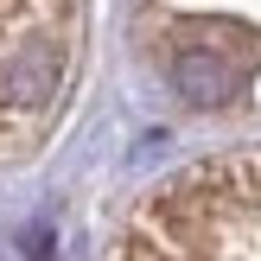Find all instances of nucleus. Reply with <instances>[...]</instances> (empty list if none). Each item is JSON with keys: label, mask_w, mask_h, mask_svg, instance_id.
Returning a JSON list of instances; mask_svg holds the SVG:
<instances>
[{"label": "nucleus", "mask_w": 261, "mask_h": 261, "mask_svg": "<svg viewBox=\"0 0 261 261\" xmlns=\"http://www.w3.org/2000/svg\"><path fill=\"white\" fill-rule=\"evenodd\" d=\"M109 261H261V147L198 160L147 191Z\"/></svg>", "instance_id": "1"}, {"label": "nucleus", "mask_w": 261, "mask_h": 261, "mask_svg": "<svg viewBox=\"0 0 261 261\" xmlns=\"http://www.w3.org/2000/svg\"><path fill=\"white\" fill-rule=\"evenodd\" d=\"M89 45V0H0V166L51 140Z\"/></svg>", "instance_id": "2"}, {"label": "nucleus", "mask_w": 261, "mask_h": 261, "mask_svg": "<svg viewBox=\"0 0 261 261\" xmlns=\"http://www.w3.org/2000/svg\"><path fill=\"white\" fill-rule=\"evenodd\" d=\"M140 45L191 109L261 96V0H140Z\"/></svg>", "instance_id": "3"}]
</instances>
